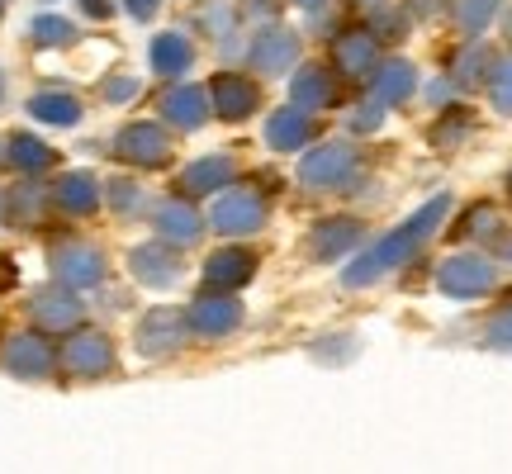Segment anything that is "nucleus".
<instances>
[{"label":"nucleus","instance_id":"nucleus-1","mask_svg":"<svg viewBox=\"0 0 512 474\" xmlns=\"http://www.w3.org/2000/svg\"><path fill=\"white\" fill-rule=\"evenodd\" d=\"M446 214H451V195H437V200H427V209H418V214L403 223V228H394V233L384 237V242H375V247H370L361 261H351L342 280H347L351 290H361V285H375L384 271H399L403 261L418 252L427 237L437 233Z\"/></svg>","mask_w":512,"mask_h":474},{"label":"nucleus","instance_id":"nucleus-2","mask_svg":"<svg viewBox=\"0 0 512 474\" xmlns=\"http://www.w3.org/2000/svg\"><path fill=\"white\" fill-rule=\"evenodd\" d=\"M494 285H498L494 261H484L475 252L451 256V261H441V271H437V290L451 294V299H479V294H489Z\"/></svg>","mask_w":512,"mask_h":474},{"label":"nucleus","instance_id":"nucleus-3","mask_svg":"<svg viewBox=\"0 0 512 474\" xmlns=\"http://www.w3.org/2000/svg\"><path fill=\"white\" fill-rule=\"evenodd\" d=\"M351 171H356V152L347 143H328L299 162V181L309 190H342L351 181Z\"/></svg>","mask_w":512,"mask_h":474},{"label":"nucleus","instance_id":"nucleus-4","mask_svg":"<svg viewBox=\"0 0 512 474\" xmlns=\"http://www.w3.org/2000/svg\"><path fill=\"white\" fill-rule=\"evenodd\" d=\"M114 157L128 166H166L171 138H166V128H157V124H128L124 133L114 138Z\"/></svg>","mask_w":512,"mask_h":474},{"label":"nucleus","instance_id":"nucleus-5","mask_svg":"<svg viewBox=\"0 0 512 474\" xmlns=\"http://www.w3.org/2000/svg\"><path fill=\"white\" fill-rule=\"evenodd\" d=\"M261 219H266V204H261V195H252V190H228V195H219V204L209 209V223L228 237L256 233Z\"/></svg>","mask_w":512,"mask_h":474},{"label":"nucleus","instance_id":"nucleus-6","mask_svg":"<svg viewBox=\"0 0 512 474\" xmlns=\"http://www.w3.org/2000/svg\"><path fill=\"white\" fill-rule=\"evenodd\" d=\"M62 365H67V375H76V380H95V375H105V370L114 365L110 337H100V332H76L72 342L62 347Z\"/></svg>","mask_w":512,"mask_h":474},{"label":"nucleus","instance_id":"nucleus-7","mask_svg":"<svg viewBox=\"0 0 512 474\" xmlns=\"http://www.w3.org/2000/svg\"><path fill=\"white\" fill-rule=\"evenodd\" d=\"M332 62H337V72L342 76H370L375 72V62H380V38L375 29H347V34L332 43Z\"/></svg>","mask_w":512,"mask_h":474},{"label":"nucleus","instance_id":"nucleus-8","mask_svg":"<svg viewBox=\"0 0 512 474\" xmlns=\"http://www.w3.org/2000/svg\"><path fill=\"white\" fill-rule=\"evenodd\" d=\"M53 271L62 285L86 290V285H95V280L105 275V261H100V252L86 247V242H62V247H53Z\"/></svg>","mask_w":512,"mask_h":474},{"label":"nucleus","instance_id":"nucleus-9","mask_svg":"<svg viewBox=\"0 0 512 474\" xmlns=\"http://www.w3.org/2000/svg\"><path fill=\"white\" fill-rule=\"evenodd\" d=\"M238 323H242V304L228 290H219V294L209 290L200 304L190 309V328L204 332V337H223V332H233Z\"/></svg>","mask_w":512,"mask_h":474},{"label":"nucleus","instance_id":"nucleus-10","mask_svg":"<svg viewBox=\"0 0 512 474\" xmlns=\"http://www.w3.org/2000/svg\"><path fill=\"white\" fill-rule=\"evenodd\" d=\"M185 323L176 309H157L143 318V328H138V347L147 356H171V351H181V337H185Z\"/></svg>","mask_w":512,"mask_h":474},{"label":"nucleus","instance_id":"nucleus-11","mask_svg":"<svg viewBox=\"0 0 512 474\" xmlns=\"http://www.w3.org/2000/svg\"><path fill=\"white\" fill-rule=\"evenodd\" d=\"M256 275V256L247 247H223V252L209 256V266H204V280H209V290H238Z\"/></svg>","mask_w":512,"mask_h":474},{"label":"nucleus","instance_id":"nucleus-12","mask_svg":"<svg viewBox=\"0 0 512 474\" xmlns=\"http://www.w3.org/2000/svg\"><path fill=\"white\" fill-rule=\"evenodd\" d=\"M413 86H418V72H413L403 57L375 62V72H370V95L380 100L384 110H389V105H399V100H408V95H413Z\"/></svg>","mask_w":512,"mask_h":474},{"label":"nucleus","instance_id":"nucleus-13","mask_svg":"<svg viewBox=\"0 0 512 474\" xmlns=\"http://www.w3.org/2000/svg\"><path fill=\"white\" fill-rule=\"evenodd\" d=\"M214 91H209V105L219 110V119H247L256 110V100H261V86L252 81H242V76H219V81H209Z\"/></svg>","mask_w":512,"mask_h":474},{"label":"nucleus","instance_id":"nucleus-14","mask_svg":"<svg viewBox=\"0 0 512 474\" xmlns=\"http://www.w3.org/2000/svg\"><path fill=\"white\" fill-rule=\"evenodd\" d=\"M53 361L57 356L43 337H15L5 347V365H10V375H19V380H43L53 370Z\"/></svg>","mask_w":512,"mask_h":474},{"label":"nucleus","instance_id":"nucleus-15","mask_svg":"<svg viewBox=\"0 0 512 474\" xmlns=\"http://www.w3.org/2000/svg\"><path fill=\"white\" fill-rule=\"evenodd\" d=\"M133 271H138V280H143V285L166 290V285L181 275V261H176V252H171V242H147V247H138V252H133Z\"/></svg>","mask_w":512,"mask_h":474},{"label":"nucleus","instance_id":"nucleus-16","mask_svg":"<svg viewBox=\"0 0 512 474\" xmlns=\"http://www.w3.org/2000/svg\"><path fill=\"white\" fill-rule=\"evenodd\" d=\"M294 53H299V43H294L290 29H280V24H271V29H261L252 43V67L256 72H285L294 62Z\"/></svg>","mask_w":512,"mask_h":474},{"label":"nucleus","instance_id":"nucleus-17","mask_svg":"<svg viewBox=\"0 0 512 474\" xmlns=\"http://www.w3.org/2000/svg\"><path fill=\"white\" fill-rule=\"evenodd\" d=\"M34 318H38V328H57V332H67L81 323V304H76L72 294H67V285L57 280L53 290H38L34 294Z\"/></svg>","mask_w":512,"mask_h":474},{"label":"nucleus","instance_id":"nucleus-18","mask_svg":"<svg viewBox=\"0 0 512 474\" xmlns=\"http://www.w3.org/2000/svg\"><path fill=\"white\" fill-rule=\"evenodd\" d=\"M313 138V124H309V110L299 105V110H280L271 114V124H266V143L275 152H294V147H304Z\"/></svg>","mask_w":512,"mask_h":474},{"label":"nucleus","instance_id":"nucleus-19","mask_svg":"<svg viewBox=\"0 0 512 474\" xmlns=\"http://www.w3.org/2000/svg\"><path fill=\"white\" fill-rule=\"evenodd\" d=\"M337 100V86H332V72L328 67H299L294 76V105H304V110H323Z\"/></svg>","mask_w":512,"mask_h":474},{"label":"nucleus","instance_id":"nucleus-20","mask_svg":"<svg viewBox=\"0 0 512 474\" xmlns=\"http://www.w3.org/2000/svg\"><path fill=\"white\" fill-rule=\"evenodd\" d=\"M157 237L171 242V247H176V242H181V247L195 242V237H200V214H195L185 200H171L162 214H157Z\"/></svg>","mask_w":512,"mask_h":474},{"label":"nucleus","instance_id":"nucleus-21","mask_svg":"<svg viewBox=\"0 0 512 474\" xmlns=\"http://www.w3.org/2000/svg\"><path fill=\"white\" fill-rule=\"evenodd\" d=\"M162 114L181 128H200L204 114H209V100H204V91H195V86H181V91L162 95Z\"/></svg>","mask_w":512,"mask_h":474},{"label":"nucleus","instance_id":"nucleus-22","mask_svg":"<svg viewBox=\"0 0 512 474\" xmlns=\"http://www.w3.org/2000/svg\"><path fill=\"white\" fill-rule=\"evenodd\" d=\"M57 204H62L67 214H91L95 204H100V185H95L91 171L62 176V181H57Z\"/></svg>","mask_w":512,"mask_h":474},{"label":"nucleus","instance_id":"nucleus-23","mask_svg":"<svg viewBox=\"0 0 512 474\" xmlns=\"http://www.w3.org/2000/svg\"><path fill=\"white\" fill-rule=\"evenodd\" d=\"M361 233H366V228H361L356 219H332V223H323V228L313 233V256H323V261H328V256L351 252V247L361 242Z\"/></svg>","mask_w":512,"mask_h":474},{"label":"nucleus","instance_id":"nucleus-24","mask_svg":"<svg viewBox=\"0 0 512 474\" xmlns=\"http://www.w3.org/2000/svg\"><path fill=\"white\" fill-rule=\"evenodd\" d=\"M228 176H233L228 157H204V162H195L181 176V190L185 195H219V185L228 181Z\"/></svg>","mask_w":512,"mask_h":474},{"label":"nucleus","instance_id":"nucleus-25","mask_svg":"<svg viewBox=\"0 0 512 474\" xmlns=\"http://www.w3.org/2000/svg\"><path fill=\"white\" fill-rule=\"evenodd\" d=\"M5 162L19 166V171H29V176H38V171H48L57 157H53V147H43L38 138H29V133H15V138L5 143Z\"/></svg>","mask_w":512,"mask_h":474},{"label":"nucleus","instance_id":"nucleus-26","mask_svg":"<svg viewBox=\"0 0 512 474\" xmlns=\"http://www.w3.org/2000/svg\"><path fill=\"white\" fill-rule=\"evenodd\" d=\"M152 72L157 76H181L185 67H190V43H185L181 34H162V38H152Z\"/></svg>","mask_w":512,"mask_h":474},{"label":"nucleus","instance_id":"nucleus-27","mask_svg":"<svg viewBox=\"0 0 512 474\" xmlns=\"http://www.w3.org/2000/svg\"><path fill=\"white\" fill-rule=\"evenodd\" d=\"M29 114L34 119H43V124H57V128H67L81 119V105H76L72 95H62V91H43L29 100Z\"/></svg>","mask_w":512,"mask_h":474},{"label":"nucleus","instance_id":"nucleus-28","mask_svg":"<svg viewBox=\"0 0 512 474\" xmlns=\"http://www.w3.org/2000/svg\"><path fill=\"white\" fill-rule=\"evenodd\" d=\"M29 34H34V43H43V48H67L76 38V29L62 15H38L34 24H29Z\"/></svg>","mask_w":512,"mask_h":474},{"label":"nucleus","instance_id":"nucleus-29","mask_svg":"<svg viewBox=\"0 0 512 474\" xmlns=\"http://www.w3.org/2000/svg\"><path fill=\"white\" fill-rule=\"evenodd\" d=\"M489 100H494L498 114H512V57H498L494 67H489Z\"/></svg>","mask_w":512,"mask_h":474},{"label":"nucleus","instance_id":"nucleus-30","mask_svg":"<svg viewBox=\"0 0 512 474\" xmlns=\"http://www.w3.org/2000/svg\"><path fill=\"white\" fill-rule=\"evenodd\" d=\"M489 67H494V57L484 53V48H470V53L456 62V86H479V81H489Z\"/></svg>","mask_w":512,"mask_h":474},{"label":"nucleus","instance_id":"nucleus-31","mask_svg":"<svg viewBox=\"0 0 512 474\" xmlns=\"http://www.w3.org/2000/svg\"><path fill=\"white\" fill-rule=\"evenodd\" d=\"M484 233H498V214L489 204H475V209L456 223V237H484Z\"/></svg>","mask_w":512,"mask_h":474},{"label":"nucleus","instance_id":"nucleus-32","mask_svg":"<svg viewBox=\"0 0 512 474\" xmlns=\"http://www.w3.org/2000/svg\"><path fill=\"white\" fill-rule=\"evenodd\" d=\"M498 10V0H460V29L465 34H479L489 19H494Z\"/></svg>","mask_w":512,"mask_h":474},{"label":"nucleus","instance_id":"nucleus-33","mask_svg":"<svg viewBox=\"0 0 512 474\" xmlns=\"http://www.w3.org/2000/svg\"><path fill=\"white\" fill-rule=\"evenodd\" d=\"M470 124H475V114H446L441 119V128H432V143L437 147H456L465 133H470Z\"/></svg>","mask_w":512,"mask_h":474},{"label":"nucleus","instance_id":"nucleus-34","mask_svg":"<svg viewBox=\"0 0 512 474\" xmlns=\"http://www.w3.org/2000/svg\"><path fill=\"white\" fill-rule=\"evenodd\" d=\"M370 29H375V38H399L403 34V15L394 10V5H375V10H370Z\"/></svg>","mask_w":512,"mask_h":474},{"label":"nucleus","instance_id":"nucleus-35","mask_svg":"<svg viewBox=\"0 0 512 474\" xmlns=\"http://www.w3.org/2000/svg\"><path fill=\"white\" fill-rule=\"evenodd\" d=\"M484 342H489L494 351H512V309H503L494 323L484 328Z\"/></svg>","mask_w":512,"mask_h":474},{"label":"nucleus","instance_id":"nucleus-36","mask_svg":"<svg viewBox=\"0 0 512 474\" xmlns=\"http://www.w3.org/2000/svg\"><path fill=\"white\" fill-rule=\"evenodd\" d=\"M380 119H384V105L370 95V105H361V110L351 114V128H356V133H370V128H380Z\"/></svg>","mask_w":512,"mask_h":474},{"label":"nucleus","instance_id":"nucleus-37","mask_svg":"<svg viewBox=\"0 0 512 474\" xmlns=\"http://www.w3.org/2000/svg\"><path fill=\"white\" fill-rule=\"evenodd\" d=\"M38 195L34 190H15V219H34V209H38Z\"/></svg>","mask_w":512,"mask_h":474},{"label":"nucleus","instance_id":"nucleus-38","mask_svg":"<svg viewBox=\"0 0 512 474\" xmlns=\"http://www.w3.org/2000/svg\"><path fill=\"white\" fill-rule=\"evenodd\" d=\"M124 5H128V15H138V19L157 15V0H124Z\"/></svg>","mask_w":512,"mask_h":474},{"label":"nucleus","instance_id":"nucleus-39","mask_svg":"<svg viewBox=\"0 0 512 474\" xmlns=\"http://www.w3.org/2000/svg\"><path fill=\"white\" fill-rule=\"evenodd\" d=\"M81 5H86V15H95V19L110 15V0H81Z\"/></svg>","mask_w":512,"mask_h":474},{"label":"nucleus","instance_id":"nucleus-40","mask_svg":"<svg viewBox=\"0 0 512 474\" xmlns=\"http://www.w3.org/2000/svg\"><path fill=\"white\" fill-rule=\"evenodd\" d=\"M114 100H128V95H133V81H114Z\"/></svg>","mask_w":512,"mask_h":474},{"label":"nucleus","instance_id":"nucleus-41","mask_svg":"<svg viewBox=\"0 0 512 474\" xmlns=\"http://www.w3.org/2000/svg\"><path fill=\"white\" fill-rule=\"evenodd\" d=\"M503 261H512V242H503Z\"/></svg>","mask_w":512,"mask_h":474},{"label":"nucleus","instance_id":"nucleus-42","mask_svg":"<svg viewBox=\"0 0 512 474\" xmlns=\"http://www.w3.org/2000/svg\"><path fill=\"white\" fill-rule=\"evenodd\" d=\"M299 5H309V10H318V5H323V0H299Z\"/></svg>","mask_w":512,"mask_h":474},{"label":"nucleus","instance_id":"nucleus-43","mask_svg":"<svg viewBox=\"0 0 512 474\" xmlns=\"http://www.w3.org/2000/svg\"><path fill=\"white\" fill-rule=\"evenodd\" d=\"M508 43H512V19H508Z\"/></svg>","mask_w":512,"mask_h":474},{"label":"nucleus","instance_id":"nucleus-44","mask_svg":"<svg viewBox=\"0 0 512 474\" xmlns=\"http://www.w3.org/2000/svg\"><path fill=\"white\" fill-rule=\"evenodd\" d=\"M508 195H512V176H508Z\"/></svg>","mask_w":512,"mask_h":474}]
</instances>
